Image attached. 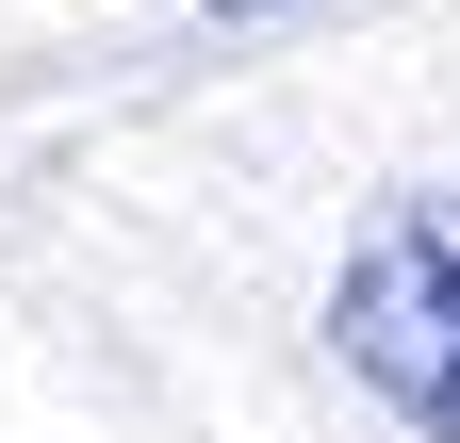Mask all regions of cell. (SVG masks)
I'll return each instance as SVG.
<instances>
[{
  "mask_svg": "<svg viewBox=\"0 0 460 443\" xmlns=\"http://www.w3.org/2000/svg\"><path fill=\"white\" fill-rule=\"evenodd\" d=\"M329 345L378 378L428 443H460V197H394L329 280Z\"/></svg>",
  "mask_w": 460,
  "mask_h": 443,
  "instance_id": "obj_1",
  "label": "cell"
},
{
  "mask_svg": "<svg viewBox=\"0 0 460 443\" xmlns=\"http://www.w3.org/2000/svg\"><path fill=\"white\" fill-rule=\"evenodd\" d=\"M214 17H279V0H214Z\"/></svg>",
  "mask_w": 460,
  "mask_h": 443,
  "instance_id": "obj_2",
  "label": "cell"
}]
</instances>
